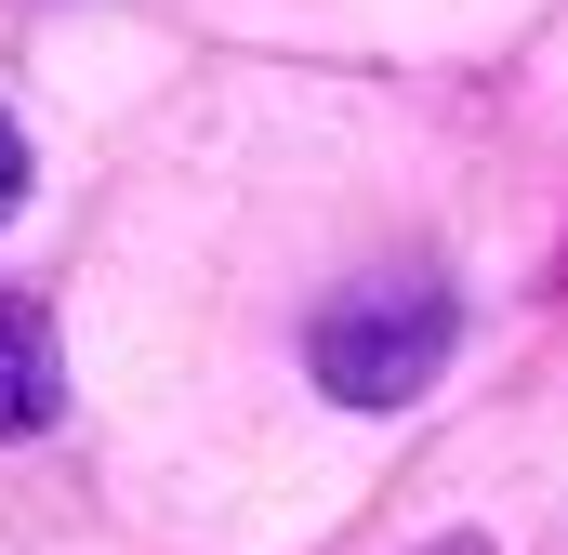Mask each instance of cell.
<instances>
[{
  "mask_svg": "<svg viewBox=\"0 0 568 555\" xmlns=\"http://www.w3.org/2000/svg\"><path fill=\"white\" fill-rule=\"evenodd\" d=\"M449 344H463V317H449L436 278H357V291L317 304L304 371H317L344 411H410L436 371H449Z\"/></svg>",
  "mask_w": 568,
  "mask_h": 555,
  "instance_id": "6da1fadb",
  "label": "cell"
},
{
  "mask_svg": "<svg viewBox=\"0 0 568 555\" xmlns=\"http://www.w3.org/2000/svg\"><path fill=\"white\" fill-rule=\"evenodd\" d=\"M67 411V357H53V317L0 291V436H40Z\"/></svg>",
  "mask_w": 568,
  "mask_h": 555,
  "instance_id": "7a4b0ae2",
  "label": "cell"
},
{
  "mask_svg": "<svg viewBox=\"0 0 568 555\" xmlns=\"http://www.w3.org/2000/svg\"><path fill=\"white\" fill-rule=\"evenodd\" d=\"M13 212H27V133L0 120V225H13Z\"/></svg>",
  "mask_w": 568,
  "mask_h": 555,
  "instance_id": "3957f363",
  "label": "cell"
}]
</instances>
